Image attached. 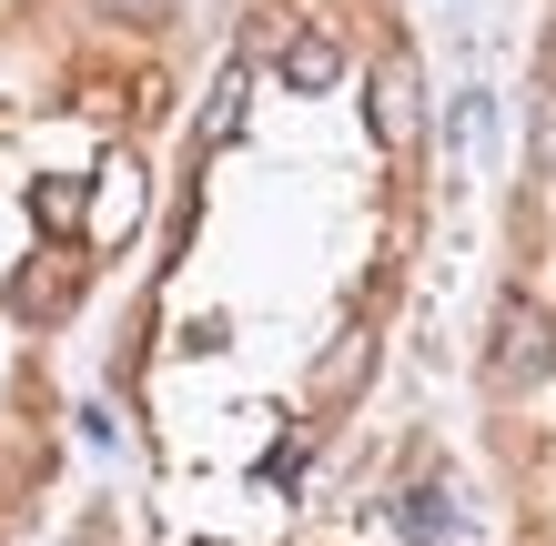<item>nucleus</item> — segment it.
<instances>
[{
    "label": "nucleus",
    "mask_w": 556,
    "mask_h": 546,
    "mask_svg": "<svg viewBox=\"0 0 556 546\" xmlns=\"http://www.w3.org/2000/svg\"><path fill=\"white\" fill-rule=\"evenodd\" d=\"M293 30H304V21H293V11H253V30H243V41H253V51H283V41H293Z\"/></svg>",
    "instance_id": "7"
},
{
    "label": "nucleus",
    "mask_w": 556,
    "mask_h": 546,
    "mask_svg": "<svg viewBox=\"0 0 556 546\" xmlns=\"http://www.w3.org/2000/svg\"><path fill=\"white\" fill-rule=\"evenodd\" d=\"M365 112H375V142L384 152H415L425 142V72H415V51H384L375 61V102Z\"/></svg>",
    "instance_id": "2"
},
{
    "label": "nucleus",
    "mask_w": 556,
    "mask_h": 546,
    "mask_svg": "<svg viewBox=\"0 0 556 546\" xmlns=\"http://www.w3.org/2000/svg\"><path fill=\"white\" fill-rule=\"evenodd\" d=\"M365 365H375V334H365V325H344V334H334V355L314 365V395H354V374H365Z\"/></svg>",
    "instance_id": "4"
},
{
    "label": "nucleus",
    "mask_w": 556,
    "mask_h": 546,
    "mask_svg": "<svg viewBox=\"0 0 556 546\" xmlns=\"http://www.w3.org/2000/svg\"><path fill=\"white\" fill-rule=\"evenodd\" d=\"M536 182H556V81L536 91Z\"/></svg>",
    "instance_id": "6"
},
{
    "label": "nucleus",
    "mask_w": 556,
    "mask_h": 546,
    "mask_svg": "<svg viewBox=\"0 0 556 546\" xmlns=\"http://www.w3.org/2000/svg\"><path fill=\"white\" fill-rule=\"evenodd\" d=\"M485 374H496L506 395L546 384V374H556V314L527 304V294H506V304H496V365H485Z\"/></svg>",
    "instance_id": "1"
},
{
    "label": "nucleus",
    "mask_w": 556,
    "mask_h": 546,
    "mask_svg": "<svg viewBox=\"0 0 556 546\" xmlns=\"http://www.w3.org/2000/svg\"><path fill=\"white\" fill-rule=\"evenodd\" d=\"M274 72H283L293 91H334V81H344V41H334V30H314V21H304V30H293V41L274 51Z\"/></svg>",
    "instance_id": "3"
},
{
    "label": "nucleus",
    "mask_w": 556,
    "mask_h": 546,
    "mask_svg": "<svg viewBox=\"0 0 556 546\" xmlns=\"http://www.w3.org/2000/svg\"><path fill=\"white\" fill-rule=\"evenodd\" d=\"M415 536H425V546H455V496L425 486V496H415Z\"/></svg>",
    "instance_id": "5"
},
{
    "label": "nucleus",
    "mask_w": 556,
    "mask_h": 546,
    "mask_svg": "<svg viewBox=\"0 0 556 546\" xmlns=\"http://www.w3.org/2000/svg\"><path fill=\"white\" fill-rule=\"evenodd\" d=\"M122 11H132V21H162V11H173V0H122Z\"/></svg>",
    "instance_id": "8"
}]
</instances>
